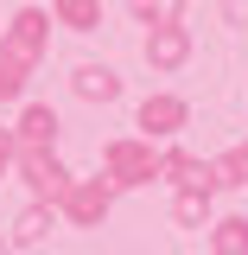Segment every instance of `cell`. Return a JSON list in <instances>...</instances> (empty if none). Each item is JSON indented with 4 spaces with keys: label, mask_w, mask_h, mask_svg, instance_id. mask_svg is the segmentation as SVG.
I'll list each match as a JSON object with an SVG mask.
<instances>
[{
    "label": "cell",
    "mask_w": 248,
    "mask_h": 255,
    "mask_svg": "<svg viewBox=\"0 0 248 255\" xmlns=\"http://www.w3.org/2000/svg\"><path fill=\"white\" fill-rule=\"evenodd\" d=\"M210 255H248V217H217L210 223Z\"/></svg>",
    "instance_id": "obj_11"
},
{
    "label": "cell",
    "mask_w": 248,
    "mask_h": 255,
    "mask_svg": "<svg viewBox=\"0 0 248 255\" xmlns=\"http://www.w3.org/2000/svg\"><path fill=\"white\" fill-rule=\"evenodd\" d=\"M13 159H19V140H13V128H0V172H6Z\"/></svg>",
    "instance_id": "obj_16"
},
{
    "label": "cell",
    "mask_w": 248,
    "mask_h": 255,
    "mask_svg": "<svg viewBox=\"0 0 248 255\" xmlns=\"http://www.w3.org/2000/svg\"><path fill=\"white\" fill-rule=\"evenodd\" d=\"M45 45H51V13L45 6H19L13 13V26H6V51H19V58H45Z\"/></svg>",
    "instance_id": "obj_5"
},
{
    "label": "cell",
    "mask_w": 248,
    "mask_h": 255,
    "mask_svg": "<svg viewBox=\"0 0 248 255\" xmlns=\"http://www.w3.org/2000/svg\"><path fill=\"white\" fill-rule=\"evenodd\" d=\"M13 166H19V179H26V191L38 198V204H51V211L64 204V191H70V166H64L51 147H19Z\"/></svg>",
    "instance_id": "obj_2"
},
{
    "label": "cell",
    "mask_w": 248,
    "mask_h": 255,
    "mask_svg": "<svg viewBox=\"0 0 248 255\" xmlns=\"http://www.w3.org/2000/svg\"><path fill=\"white\" fill-rule=\"evenodd\" d=\"M102 179L115 191H134V185H153L159 179V153H153V140H108L102 147Z\"/></svg>",
    "instance_id": "obj_1"
},
{
    "label": "cell",
    "mask_w": 248,
    "mask_h": 255,
    "mask_svg": "<svg viewBox=\"0 0 248 255\" xmlns=\"http://www.w3.org/2000/svg\"><path fill=\"white\" fill-rule=\"evenodd\" d=\"M134 122H140V140H178V134H185V122H191V102L185 96H147V102H140V115H134Z\"/></svg>",
    "instance_id": "obj_4"
},
{
    "label": "cell",
    "mask_w": 248,
    "mask_h": 255,
    "mask_svg": "<svg viewBox=\"0 0 248 255\" xmlns=\"http://www.w3.org/2000/svg\"><path fill=\"white\" fill-rule=\"evenodd\" d=\"M172 217L185 230H210V191H178L172 198Z\"/></svg>",
    "instance_id": "obj_13"
},
{
    "label": "cell",
    "mask_w": 248,
    "mask_h": 255,
    "mask_svg": "<svg viewBox=\"0 0 248 255\" xmlns=\"http://www.w3.org/2000/svg\"><path fill=\"white\" fill-rule=\"evenodd\" d=\"M32 70H38L32 58H19V51H6V45H0V102H19Z\"/></svg>",
    "instance_id": "obj_9"
},
{
    "label": "cell",
    "mask_w": 248,
    "mask_h": 255,
    "mask_svg": "<svg viewBox=\"0 0 248 255\" xmlns=\"http://www.w3.org/2000/svg\"><path fill=\"white\" fill-rule=\"evenodd\" d=\"M127 13L140 26H178L185 19V0H127Z\"/></svg>",
    "instance_id": "obj_12"
},
{
    "label": "cell",
    "mask_w": 248,
    "mask_h": 255,
    "mask_svg": "<svg viewBox=\"0 0 248 255\" xmlns=\"http://www.w3.org/2000/svg\"><path fill=\"white\" fill-rule=\"evenodd\" d=\"M51 19L70 32H95L102 26V0H51Z\"/></svg>",
    "instance_id": "obj_10"
},
{
    "label": "cell",
    "mask_w": 248,
    "mask_h": 255,
    "mask_svg": "<svg viewBox=\"0 0 248 255\" xmlns=\"http://www.w3.org/2000/svg\"><path fill=\"white\" fill-rule=\"evenodd\" d=\"M13 140H19V147H58V109H51V102H26Z\"/></svg>",
    "instance_id": "obj_8"
},
{
    "label": "cell",
    "mask_w": 248,
    "mask_h": 255,
    "mask_svg": "<svg viewBox=\"0 0 248 255\" xmlns=\"http://www.w3.org/2000/svg\"><path fill=\"white\" fill-rule=\"evenodd\" d=\"M0 255H6V243H0Z\"/></svg>",
    "instance_id": "obj_18"
},
{
    "label": "cell",
    "mask_w": 248,
    "mask_h": 255,
    "mask_svg": "<svg viewBox=\"0 0 248 255\" xmlns=\"http://www.w3.org/2000/svg\"><path fill=\"white\" fill-rule=\"evenodd\" d=\"M45 230H51V204H38V198H32L26 211H19V223H13V243H38Z\"/></svg>",
    "instance_id": "obj_14"
},
{
    "label": "cell",
    "mask_w": 248,
    "mask_h": 255,
    "mask_svg": "<svg viewBox=\"0 0 248 255\" xmlns=\"http://www.w3.org/2000/svg\"><path fill=\"white\" fill-rule=\"evenodd\" d=\"M185 58H191V32H185V19H178V26H147V64H153L159 77L185 70Z\"/></svg>",
    "instance_id": "obj_6"
},
{
    "label": "cell",
    "mask_w": 248,
    "mask_h": 255,
    "mask_svg": "<svg viewBox=\"0 0 248 255\" xmlns=\"http://www.w3.org/2000/svg\"><path fill=\"white\" fill-rule=\"evenodd\" d=\"M223 19L229 26H248V0H223Z\"/></svg>",
    "instance_id": "obj_17"
},
{
    "label": "cell",
    "mask_w": 248,
    "mask_h": 255,
    "mask_svg": "<svg viewBox=\"0 0 248 255\" xmlns=\"http://www.w3.org/2000/svg\"><path fill=\"white\" fill-rule=\"evenodd\" d=\"M217 179H223V185H248V140L217 159Z\"/></svg>",
    "instance_id": "obj_15"
},
{
    "label": "cell",
    "mask_w": 248,
    "mask_h": 255,
    "mask_svg": "<svg viewBox=\"0 0 248 255\" xmlns=\"http://www.w3.org/2000/svg\"><path fill=\"white\" fill-rule=\"evenodd\" d=\"M108 211H115V185L108 179H70V191H64V204H58V217L70 230H95Z\"/></svg>",
    "instance_id": "obj_3"
},
{
    "label": "cell",
    "mask_w": 248,
    "mask_h": 255,
    "mask_svg": "<svg viewBox=\"0 0 248 255\" xmlns=\"http://www.w3.org/2000/svg\"><path fill=\"white\" fill-rule=\"evenodd\" d=\"M70 90L83 102H115L121 96V77H115V64H77L70 70Z\"/></svg>",
    "instance_id": "obj_7"
}]
</instances>
